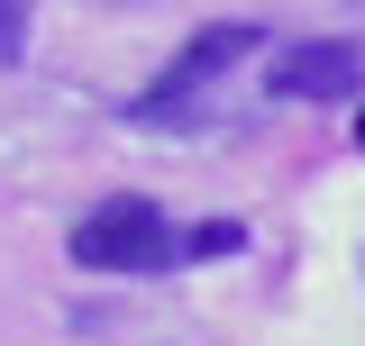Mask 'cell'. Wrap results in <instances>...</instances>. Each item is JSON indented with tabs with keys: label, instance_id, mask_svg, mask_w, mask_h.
I'll use <instances>...</instances> for the list:
<instances>
[{
	"label": "cell",
	"instance_id": "1",
	"mask_svg": "<svg viewBox=\"0 0 365 346\" xmlns=\"http://www.w3.org/2000/svg\"><path fill=\"white\" fill-rule=\"evenodd\" d=\"M64 256L83 264V273H165L174 264V219L155 210L146 192H110V201H91L73 219Z\"/></svg>",
	"mask_w": 365,
	"mask_h": 346
},
{
	"label": "cell",
	"instance_id": "2",
	"mask_svg": "<svg viewBox=\"0 0 365 346\" xmlns=\"http://www.w3.org/2000/svg\"><path fill=\"white\" fill-rule=\"evenodd\" d=\"M256 37H265L256 19H220V28H201V37L182 46L137 100H119V119H128V128H192V91H210L237 55H256Z\"/></svg>",
	"mask_w": 365,
	"mask_h": 346
},
{
	"label": "cell",
	"instance_id": "3",
	"mask_svg": "<svg viewBox=\"0 0 365 346\" xmlns=\"http://www.w3.org/2000/svg\"><path fill=\"white\" fill-rule=\"evenodd\" d=\"M265 91L274 100H356L365 91V46H347V37H292L265 64Z\"/></svg>",
	"mask_w": 365,
	"mask_h": 346
},
{
	"label": "cell",
	"instance_id": "4",
	"mask_svg": "<svg viewBox=\"0 0 365 346\" xmlns=\"http://www.w3.org/2000/svg\"><path fill=\"white\" fill-rule=\"evenodd\" d=\"M247 246V219H192V228H174V264H220Z\"/></svg>",
	"mask_w": 365,
	"mask_h": 346
},
{
	"label": "cell",
	"instance_id": "5",
	"mask_svg": "<svg viewBox=\"0 0 365 346\" xmlns=\"http://www.w3.org/2000/svg\"><path fill=\"white\" fill-rule=\"evenodd\" d=\"M19 46H28V19H19V0H0V64H19Z\"/></svg>",
	"mask_w": 365,
	"mask_h": 346
},
{
	"label": "cell",
	"instance_id": "6",
	"mask_svg": "<svg viewBox=\"0 0 365 346\" xmlns=\"http://www.w3.org/2000/svg\"><path fill=\"white\" fill-rule=\"evenodd\" d=\"M356 137H365V110H356Z\"/></svg>",
	"mask_w": 365,
	"mask_h": 346
}]
</instances>
